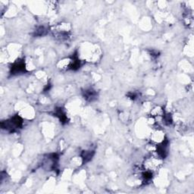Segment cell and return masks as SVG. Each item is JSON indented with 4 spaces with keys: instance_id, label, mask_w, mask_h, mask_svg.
Instances as JSON below:
<instances>
[{
    "instance_id": "6da1fadb",
    "label": "cell",
    "mask_w": 194,
    "mask_h": 194,
    "mask_svg": "<svg viewBox=\"0 0 194 194\" xmlns=\"http://www.w3.org/2000/svg\"><path fill=\"white\" fill-rule=\"evenodd\" d=\"M95 92L93 91V90H87V91H85V95H84V98H86V99H91L92 100V99L93 98H94L95 96Z\"/></svg>"
}]
</instances>
